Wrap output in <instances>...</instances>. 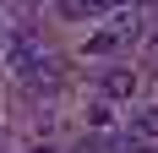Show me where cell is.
Returning <instances> with one entry per match:
<instances>
[{
  "instance_id": "cell-1",
  "label": "cell",
  "mask_w": 158,
  "mask_h": 153,
  "mask_svg": "<svg viewBox=\"0 0 158 153\" xmlns=\"http://www.w3.org/2000/svg\"><path fill=\"white\" fill-rule=\"evenodd\" d=\"M6 66H11L22 82H33V88H55V71H49V55H44V44L33 38V33H11L6 38Z\"/></svg>"
},
{
  "instance_id": "cell-2",
  "label": "cell",
  "mask_w": 158,
  "mask_h": 153,
  "mask_svg": "<svg viewBox=\"0 0 158 153\" xmlns=\"http://www.w3.org/2000/svg\"><path fill=\"white\" fill-rule=\"evenodd\" d=\"M131 137H142V142L158 137V109H136L131 115Z\"/></svg>"
},
{
  "instance_id": "cell-3",
  "label": "cell",
  "mask_w": 158,
  "mask_h": 153,
  "mask_svg": "<svg viewBox=\"0 0 158 153\" xmlns=\"http://www.w3.org/2000/svg\"><path fill=\"white\" fill-rule=\"evenodd\" d=\"M131 88H136V76H131V71H109V76H104V93H109V98H126Z\"/></svg>"
},
{
  "instance_id": "cell-4",
  "label": "cell",
  "mask_w": 158,
  "mask_h": 153,
  "mask_svg": "<svg viewBox=\"0 0 158 153\" xmlns=\"http://www.w3.org/2000/svg\"><path fill=\"white\" fill-rule=\"evenodd\" d=\"M114 153H153V148H147L142 137H120V142H114Z\"/></svg>"
},
{
  "instance_id": "cell-5",
  "label": "cell",
  "mask_w": 158,
  "mask_h": 153,
  "mask_svg": "<svg viewBox=\"0 0 158 153\" xmlns=\"http://www.w3.org/2000/svg\"><path fill=\"white\" fill-rule=\"evenodd\" d=\"M114 6H126V0H82V11H114Z\"/></svg>"
},
{
  "instance_id": "cell-6",
  "label": "cell",
  "mask_w": 158,
  "mask_h": 153,
  "mask_svg": "<svg viewBox=\"0 0 158 153\" xmlns=\"http://www.w3.org/2000/svg\"><path fill=\"white\" fill-rule=\"evenodd\" d=\"M77 153H104V148H98V142H82V148H77Z\"/></svg>"
},
{
  "instance_id": "cell-7",
  "label": "cell",
  "mask_w": 158,
  "mask_h": 153,
  "mask_svg": "<svg viewBox=\"0 0 158 153\" xmlns=\"http://www.w3.org/2000/svg\"><path fill=\"white\" fill-rule=\"evenodd\" d=\"M33 153H55V148H33Z\"/></svg>"
}]
</instances>
